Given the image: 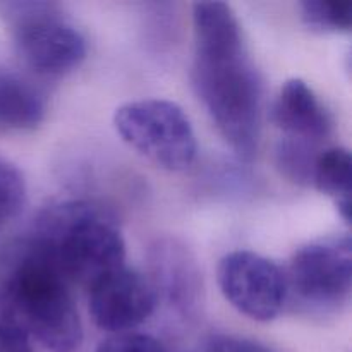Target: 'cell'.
Masks as SVG:
<instances>
[{"label": "cell", "instance_id": "16", "mask_svg": "<svg viewBox=\"0 0 352 352\" xmlns=\"http://www.w3.org/2000/svg\"><path fill=\"white\" fill-rule=\"evenodd\" d=\"M95 352H167L162 342L146 333H113L102 340Z\"/></svg>", "mask_w": 352, "mask_h": 352}, {"label": "cell", "instance_id": "17", "mask_svg": "<svg viewBox=\"0 0 352 352\" xmlns=\"http://www.w3.org/2000/svg\"><path fill=\"white\" fill-rule=\"evenodd\" d=\"M208 352H272L268 347L236 337H217L210 342Z\"/></svg>", "mask_w": 352, "mask_h": 352}, {"label": "cell", "instance_id": "5", "mask_svg": "<svg viewBox=\"0 0 352 352\" xmlns=\"http://www.w3.org/2000/svg\"><path fill=\"white\" fill-rule=\"evenodd\" d=\"M6 16L17 54L36 74L64 76L78 69L86 58L85 36L54 3H7Z\"/></svg>", "mask_w": 352, "mask_h": 352}, {"label": "cell", "instance_id": "15", "mask_svg": "<svg viewBox=\"0 0 352 352\" xmlns=\"http://www.w3.org/2000/svg\"><path fill=\"white\" fill-rule=\"evenodd\" d=\"M26 203V181L16 165L0 157V227L12 222Z\"/></svg>", "mask_w": 352, "mask_h": 352}, {"label": "cell", "instance_id": "7", "mask_svg": "<svg viewBox=\"0 0 352 352\" xmlns=\"http://www.w3.org/2000/svg\"><path fill=\"white\" fill-rule=\"evenodd\" d=\"M217 280L223 298L254 322H272L289 298L285 272L253 251H232L220 260Z\"/></svg>", "mask_w": 352, "mask_h": 352}, {"label": "cell", "instance_id": "2", "mask_svg": "<svg viewBox=\"0 0 352 352\" xmlns=\"http://www.w3.org/2000/svg\"><path fill=\"white\" fill-rule=\"evenodd\" d=\"M28 243L36 248L67 284L91 287L126 267V243L112 213L96 203L67 199L36 217Z\"/></svg>", "mask_w": 352, "mask_h": 352}, {"label": "cell", "instance_id": "9", "mask_svg": "<svg viewBox=\"0 0 352 352\" xmlns=\"http://www.w3.org/2000/svg\"><path fill=\"white\" fill-rule=\"evenodd\" d=\"M151 275L157 298L165 301L177 311L189 315L199 305L201 278L198 267L189 250L175 241H158L151 248Z\"/></svg>", "mask_w": 352, "mask_h": 352}, {"label": "cell", "instance_id": "11", "mask_svg": "<svg viewBox=\"0 0 352 352\" xmlns=\"http://www.w3.org/2000/svg\"><path fill=\"white\" fill-rule=\"evenodd\" d=\"M47 113L45 95L23 76L0 71V133L33 131Z\"/></svg>", "mask_w": 352, "mask_h": 352}, {"label": "cell", "instance_id": "10", "mask_svg": "<svg viewBox=\"0 0 352 352\" xmlns=\"http://www.w3.org/2000/svg\"><path fill=\"white\" fill-rule=\"evenodd\" d=\"M272 120L285 138L313 144L325 140L333 127L332 113L308 82L299 78L282 85L272 107Z\"/></svg>", "mask_w": 352, "mask_h": 352}, {"label": "cell", "instance_id": "4", "mask_svg": "<svg viewBox=\"0 0 352 352\" xmlns=\"http://www.w3.org/2000/svg\"><path fill=\"white\" fill-rule=\"evenodd\" d=\"M113 126L131 148L160 168L181 172L195 162V129L177 103L160 98L124 103L116 110Z\"/></svg>", "mask_w": 352, "mask_h": 352}, {"label": "cell", "instance_id": "8", "mask_svg": "<svg viewBox=\"0 0 352 352\" xmlns=\"http://www.w3.org/2000/svg\"><path fill=\"white\" fill-rule=\"evenodd\" d=\"M157 292L150 278L122 267L89 287V315L98 329L126 333L140 327L157 308Z\"/></svg>", "mask_w": 352, "mask_h": 352}, {"label": "cell", "instance_id": "3", "mask_svg": "<svg viewBox=\"0 0 352 352\" xmlns=\"http://www.w3.org/2000/svg\"><path fill=\"white\" fill-rule=\"evenodd\" d=\"M0 306L52 352H74L81 347L82 325L69 284L57 268L30 243L10 263Z\"/></svg>", "mask_w": 352, "mask_h": 352}, {"label": "cell", "instance_id": "14", "mask_svg": "<svg viewBox=\"0 0 352 352\" xmlns=\"http://www.w3.org/2000/svg\"><path fill=\"white\" fill-rule=\"evenodd\" d=\"M277 167L289 181L296 184L311 182L313 164H315V144L308 141L284 138L277 146Z\"/></svg>", "mask_w": 352, "mask_h": 352}, {"label": "cell", "instance_id": "12", "mask_svg": "<svg viewBox=\"0 0 352 352\" xmlns=\"http://www.w3.org/2000/svg\"><path fill=\"white\" fill-rule=\"evenodd\" d=\"M311 182L323 195L336 201L339 215L346 223L351 222L352 158L347 148L332 146L318 151L313 164Z\"/></svg>", "mask_w": 352, "mask_h": 352}, {"label": "cell", "instance_id": "6", "mask_svg": "<svg viewBox=\"0 0 352 352\" xmlns=\"http://www.w3.org/2000/svg\"><path fill=\"white\" fill-rule=\"evenodd\" d=\"M287 289L315 309H336L349 299L352 243L347 236L316 239L296 251L285 274Z\"/></svg>", "mask_w": 352, "mask_h": 352}, {"label": "cell", "instance_id": "1", "mask_svg": "<svg viewBox=\"0 0 352 352\" xmlns=\"http://www.w3.org/2000/svg\"><path fill=\"white\" fill-rule=\"evenodd\" d=\"M195 91L232 150L251 160L258 150L263 82L244 47L239 21L223 2L192 7Z\"/></svg>", "mask_w": 352, "mask_h": 352}, {"label": "cell", "instance_id": "13", "mask_svg": "<svg viewBox=\"0 0 352 352\" xmlns=\"http://www.w3.org/2000/svg\"><path fill=\"white\" fill-rule=\"evenodd\" d=\"M301 19L308 28L322 33H344L352 28V2L339 0H302Z\"/></svg>", "mask_w": 352, "mask_h": 352}]
</instances>
